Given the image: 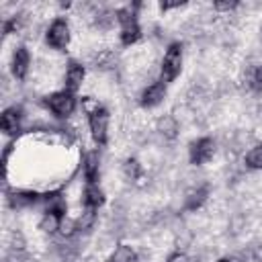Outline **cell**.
I'll use <instances>...</instances> for the list:
<instances>
[{
    "mask_svg": "<svg viewBox=\"0 0 262 262\" xmlns=\"http://www.w3.org/2000/svg\"><path fill=\"white\" fill-rule=\"evenodd\" d=\"M82 106L88 115V127H90V135L94 139L96 145H106L108 141V111L98 104V100H92L90 96L82 98Z\"/></svg>",
    "mask_w": 262,
    "mask_h": 262,
    "instance_id": "6da1fadb",
    "label": "cell"
},
{
    "mask_svg": "<svg viewBox=\"0 0 262 262\" xmlns=\"http://www.w3.org/2000/svg\"><path fill=\"white\" fill-rule=\"evenodd\" d=\"M135 8H137V4H135V6L119 8V10L115 12V14H117V23H119V27H121L119 39H121V45H125V47H131V45H135V43L141 39V27H139Z\"/></svg>",
    "mask_w": 262,
    "mask_h": 262,
    "instance_id": "7a4b0ae2",
    "label": "cell"
},
{
    "mask_svg": "<svg viewBox=\"0 0 262 262\" xmlns=\"http://www.w3.org/2000/svg\"><path fill=\"white\" fill-rule=\"evenodd\" d=\"M182 61H184L182 43H178V41L170 43L166 53H164L162 66H160V82H164V84L174 82L180 76V72H182Z\"/></svg>",
    "mask_w": 262,
    "mask_h": 262,
    "instance_id": "3957f363",
    "label": "cell"
},
{
    "mask_svg": "<svg viewBox=\"0 0 262 262\" xmlns=\"http://www.w3.org/2000/svg\"><path fill=\"white\" fill-rule=\"evenodd\" d=\"M45 106L59 119H68L74 115L76 106H78V100H76V94L70 92V90H55L51 94L45 96Z\"/></svg>",
    "mask_w": 262,
    "mask_h": 262,
    "instance_id": "277c9868",
    "label": "cell"
},
{
    "mask_svg": "<svg viewBox=\"0 0 262 262\" xmlns=\"http://www.w3.org/2000/svg\"><path fill=\"white\" fill-rule=\"evenodd\" d=\"M45 41L51 49L55 51H66L70 41H72V33H70V23L63 16H57L51 20L47 33H45Z\"/></svg>",
    "mask_w": 262,
    "mask_h": 262,
    "instance_id": "5b68a950",
    "label": "cell"
},
{
    "mask_svg": "<svg viewBox=\"0 0 262 262\" xmlns=\"http://www.w3.org/2000/svg\"><path fill=\"white\" fill-rule=\"evenodd\" d=\"M213 154H215V141L211 137H199L188 145V162L192 166L207 164L213 158Z\"/></svg>",
    "mask_w": 262,
    "mask_h": 262,
    "instance_id": "8992f818",
    "label": "cell"
},
{
    "mask_svg": "<svg viewBox=\"0 0 262 262\" xmlns=\"http://www.w3.org/2000/svg\"><path fill=\"white\" fill-rule=\"evenodd\" d=\"M23 108L20 106H8L2 111V117H0V129L4 135L8 137H16L23 129Z\"/></svg>",
    "mask_w": 262,
    "mask_h": 262,
    "instance_id": "52a82bcc",
    "label": "cell"
},
{
    "mask_svg": "<svg viewBox=\"0 0 262 262\" xmlns=\"http://www.w3.org/2000/svg\"><path fill=\"white\" fill-rule=\"evenodd\" d=\"M164 98H166V84L160 82V80H156V82L147 84V86L141 90V94H139V104H141L143 108H154V106H158Z\"/></svg>",
    "mask_w": 262,
    "mask_h": 262,
    "instance_id": "ba28073f",
    "label": "cell"
},
{
    "mask_svg": "<svg viewBox=\"0 0 262 262\" xmlns=\"http://www.w3.org/2000/svg\"><path fill=\"white\" fill-rule=\"evenodd\" d=\"M84 78H86V68H84L80 61L70 59V61H68V66H66V76H63L66 90H70V92H74V94H76V90H80V88H82Z\"/></svg>",
    "mask_w": 262,
    "mask_h": 262,
    "instance_id": "9c48e42d",
    "label": "cell"
},
{
    "mask_svg": "<svg viewBox=\"0 0 262 262\" xmlns=\"http://www.w3.org/2000/svg\"><path fill=\"white\" fill-rule=\"evenodd\" d=\"M29 66H31V53L25 45H18L12 51V59H10V72L16 80H25L29 74Z\"/></svg>",
    "mask_w": 262,
    "mask_h": 262,
    "instance_id": "30bf717a",
    "label": "cell"
},
{
    "mask_svg": "<svg viewBox=\"0 0 262 262\" xmlns=\"http://www.w3.org/2000/svg\"><path fill=\"white\" fill-rule=\"evenodd\" d=\"M82 203L86 209H96V211L98 207L104 205V192L98 182H86L84 192H82Z\"/></svg>",
    "mask_w": 262,
    "mask_h": 262,
    "instance_id": "8fae6325",
    "label": "cell"
},
{
    "mask_svg": "<svg viewBox=\"0 0 262 262\" xmlns=\"http://www.w3.org/2000/svg\"><path fill=\"white\" fill-rule=\"evenodd\" d=\"M207 199H209V186H207V184L194 186V188H190V190L186 192V196H184V209H186V211H196V209H201V207L205 205Z\"/></svg>",
    "mask_w": 262,
    "mask_h": 262,
    "instance_id": "7c38bea8",
    "label": "cell"
},
{
    "mask_svg": "<svg viewBox=\"0 0 262 262\" xmlns=\"http://www.w3.org/2000/svg\"><path fill=\"white\" fill-rule=\"evenodd\" d=\"M84 178L86 182H98L100 180V156L98 151H88L84 156Z\"/></svg>",
    "mask_w": 262,
    "mask_h": 262,
    "instance_id": "4fadbf2b",
    "label": "cell"
},
{
    "mask_svg": "<svg viewBox=\"0 0 262 262\" xmlns=\"http://www.w3.org/2000/svg\"><path fill=\"white\" fill-rule=\"evenodd\" d=\"M39 199H43L37 190H14V192H8V203L12 207H29V205H35Z\"/></svg>",
    "mask_w": 262,
    "mask_h": 262,
    "instance_id": "5bb4252c",
    "label": "cell"
},
{
    "mask_svg": "<svg viewBox=\"0 0 262 262\" xmlns=\"http://www.w3.org/2000/svg\"><path fill=\"white\" fill-rule=\"evenodd\" d=\"M108 262H137V252L131 246H127V244H119L111 252Z\"/></svg>",
    "mask_w": 262,
    "mask_h": 262,
    "instance_id": "9a60e30c",
    "label": "cell"
},
{
    "mask_svg": "<svg viewBox=\"0 0 262 262\" xmlns=\"http://www.w3.org/2000/svg\"><path fill=\"white\" fill-rule=\"evenodd\" d=\"M244 162H246V166L252 168V170H262V143L254 145V147L246 154Z\"/></svg>",
    "mask_w": 262,
    "mask_h": 262,
    "instance_id": "2e32d148",
    "label": "cell"
},
{
    "mask_svg": "<svg viewBox=\"0 0 262 262\" xmlns=\"http://www.w3.org/2000/svg\"><path fill=\"white\" fill-rule=\"evenodd\" d=\"M123 170H125L127 178H131V180H135V178L141 176V164L135 158H127L125 164H123Z\"/></svg>",
    "mask_w": 262,
    "mask_h": 262,
    "instance_id": "e0dca14e",
    "label": "cell"
},
{
    "mask_svg": "<svg viewBox=\"0 0 262 262\" xmlns=\"http://www.w3.org/2000/svg\"><path fill=\"white\" fill-rule=\"evenodd\" d=\"M94 221H96V209H86L84 207V213L78 219V229H86L88 231L94 225Z\"/></svg>",
    "mask_w": 262,
    "mask_h": 262,
    "instance_id": "ac0fdd59",
    "label": "cell"
},
{
    "mask_svg": "<svg viewBox=\"0 0 262 262\" xmlns=\"http://www.w3.org/2000/svg\"><path fill=\"white\" fill-rule=\"evenodd\" d=\"M162 133L166 135V137H176V131H178V123L172 119V117H166V119H162Z\"/></svg>",
    "mask_w": 262,
    "mask_h": 262,
    "instance_id": "d6986e66",
    "label": "cell"
},
{
    "mask_svg": "<svg viewBox=\"0 0 262 262\" xmlns=\"http://www.w3.org/2000/svg\"><path fill=\"white\" fill-rule=\"evenodd\" d=\"M250 86H252V90L262 92V66H258V68H254V70H252V76H250Z\"/></svg>",
    "mask_w": 262,
    "mask_h": 262,
    "instance_id": "ffe728a7",
    "label": "cell"
},
{
    "mask_svg": "<svg viewBox=\"0 0 262 262\" xmlns=\"http://www.w3.org/2000/svg\"><path fill=\"white\" fill-rule=\"evenodd\" d=\"M18 27H20V16H14V18L6 20V23H4V29H2L4 37L10 35V33H14V31H18Z\"/></svg>",
    "mask_w": 262,
    "mask_h": 262,
    "instance_id": "44dd1931",
    "label": "cell"
},
{
    "mask_svg": "<svg viewBox=\"0 0 262 262\" xmlns=\"http://www.w3.org/2000/svg\"><path fill=\"white\" fill-rule=\"evenodd\" d=\"M166 262H192V258L188 254H184V252H172L166 258Z\"/></svg>",
    "mask_w": 262,
    "mask_h": 262,
    "instance_id": "7402d4cb",
    "label": "cell"
},
{
    "mask_svg": "<svg viewBox=\"0 0 262 262\" xmlns=\"http://www.w3.org/2000/svg\"><path fill=\"white\" fill-rule=\"evenodd\" d=\"M237 6H239V2H215L213 4V8L219 10V12H229V10L237 8Z\"/></svg>",
    "mask_w": 262,
    "mask_h": 262,
    "instance_id": "603a6c76",
    "label": "cell"
},
{
    "mask_svg": "<svg viewBox=\"0 0 262 262\" xmlns=\"http://www.w3.org/2000/svg\"><path fill=\"white\" fill-rule=\"evenodd\" d=\"M215 262H237L235 258H219V260H215Z\"/></svg>",
    "mask_w": 262,
    "mask_h": 262,
    "instance_id": "cb8c5ba5",
    "label": "cell"
}]
</instances>
